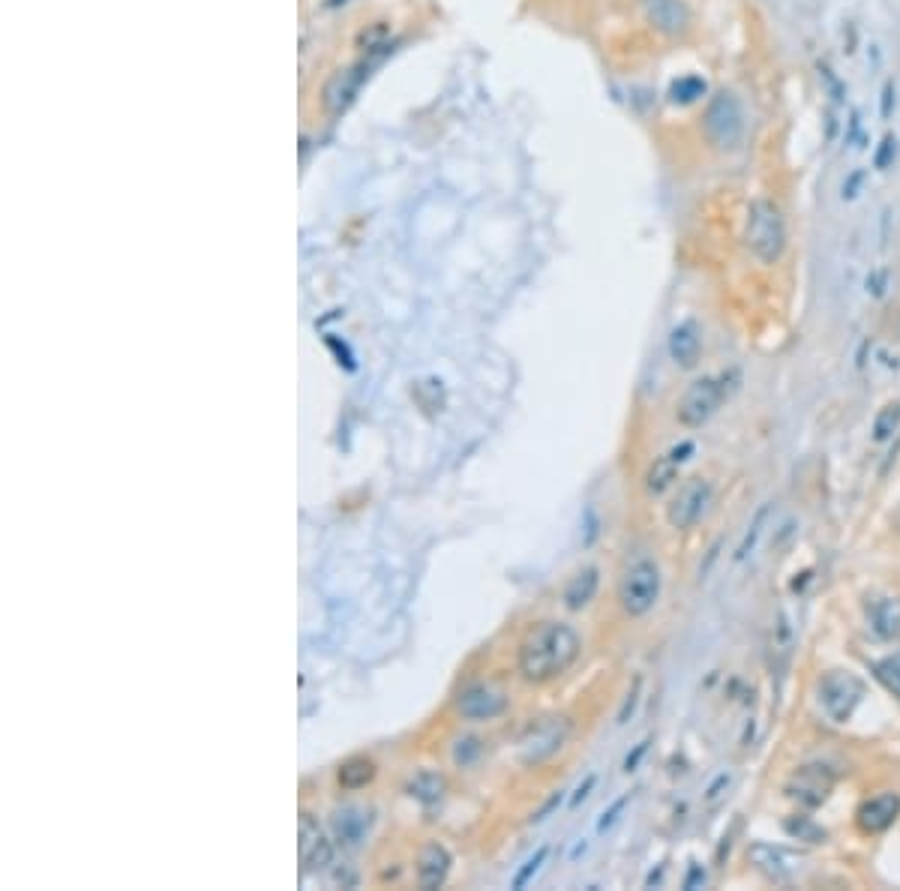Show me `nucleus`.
Listing matches in <instances>:
<instances>
[{"mask_svg":"<svg viewBox=\"0 0 900 891\" xmlns=\"http://www.w3.org/2000/svg\"><path fill=\"white\" fill-rule=\"evenodd\" d=\"M582 654V636L573 624L546 618L528 627L516 648V672L525 684L543 687L558 681Z\"/></svg>","mask_w":900,"mask_h":891,"instance_id":"1","label":"nucleus"},{"mask_svg":"<svg viewBox=\"0 0 900 891\" xmlns=\"http://www.w3.org/2000/svg\"><path fill=\"white\" fill-rule=\"evenodd\" d=\"M741 387V372L738 369H723V372H711L702 375L696 381H690L675 405V420L684 429H699L705 426L729 399L732 393Z\"/></svg>","mask_w":900,"mask_h":891,"instance_id":"2","label":"nucleus"},{"mask_svg":"<svg viewBox=\"0 0 900 891\" xmlns=\"http://www.w3.org/2000/svg\"><path fill=\"white\" fill-rule=\"evenodd\" d=\"M744 246L759 264H777L786 252V219L771 198H753L744 219Z\"/></svg>","mask_w":900,"mask_h":891,"instance_id":"3","label":"nucleus"},{"mask_svg":"<svg viewBox=\"0 0 900 891\" xmlns=\"http://www.w3.org/2000/svg\"><path fill=\"white\" fill-rule=\"evenodd\" d=\"M660 591H663V573L660 564L648 555H636L633 561H627L615 585L618 606L627 618H645L657 606Z\"/></svg>","mask_w":900,"mask_h":891,"instance_id":"4","label":"nucleus"},{"mask_svg":"<svg viewBox=\"0 0 900 891\" xmlns=\"http://www.w3.org/2000/svg\"><path fill=\"white\" fill-rule=\"evenodd\" d=\"M864 681L849 672V669H828L819 681H816V702L822 708V714L831 723H849L858 711V705L864 702Z\"/></svg>","mask_w":900,"mask_h":891,"instance_id":"5","label":"nucleus"},{"mask_svg":"<svg viewBox=\"0 0 900 891\" xmlns=\"http://www.w3.org/2000/svg\"><path fill=\"white\" fill-rule=\"evenodd\" d=\"M705 135L717 150H735L744 141V108L732 90H717L702 117Z\"/></svg>","mask_w":900,"mask_h":891,"instance_id":"6","label":"nucleus"},{"mask_svg":"<svg viewBox=\"0 0 900 891\" xmlns=\"http://www.w3.org/2000/svg\"><path fill=\"white\" fill-rule=\"evenodd\" d=\"M714 501V483L702 474L687 477L684 483H678L672 501L666 504V522L675 531H690L702 522V516L708 513Z\"/></svg>","mask_w":900,"mask_h":891,"instance_id":"7","label":"nucleus"},{"mask_svg":"<svg viewBox=\"0 0 900 891\" xmlns=\"http://www.w3.org/2000/svg\"><path fill=\"white\" fill-rule=\"evenodd\" d=\"M453 708L468 723H489V720H498V717L507 714L510 696L498 684H492V681H468L456 693Z\"/></svg>","mask_w":900,"mask_h":891,"instance_id":"8","label":"nucleus"},{"mask_svg":"<svg viewBox=\"0 0 900 891\" xmlns=\"http://www.w3.org/2000/svg\"><path fill=\"white\" fill-rule=\"evenodd\" d=\"M570 732H573V723L567 717H546V720L528 726L525 738L519 741L522 744V756H519L522 765H537V762L555 756L567 744Z\"/></svg>","mask_w":900,"mask_h":891,"instance_id":"9","label":"nucleus"},{"mask_svg":"<svg viewBox=\"0 0 900 891\" xmlns=\"http://www.w3.org/2000/svg\"><path fill=\"white\" fill-rule=\"evenodd\" d=\"M693 453H696V441H690V438H684V441L672 444L666 453H660V456L645 468V477H642L645 495H648V498L666 495V492L678 483V474H681V468L693 459Z\"/></svg>","mask_w":900,"mask_h":891,"instance_id":"10","label":"nucleus"},{"mask_svg":"<svg viewBox=\"0 0 900 891\" xmlns=\"http://www.w3.org/2000/svg\"><path fill=\"white\" fill-rule=\"evenodd\" d=\"M834 780H837V774H834L828 765L810 762V765H801V768L789 777L786 795H789L798 807L816 810V807H822V804L828 801V795H831V789H834Z\"/></svg>","mask_w":900,"mask_h":891,"instance_id":"11","label":"nucleus"},{"mask_svg":"<svg viewBox=\"0 0 900 891\" xmlns=\"http://www.w3.org/2000/svg\"><path fill=\"white\" fill-rule=\"evenodd\" d=\"M897 819H900V792H894V789H882L876 795H867L855 807V828L864 837L885 834Z\"/></svg>","mask_w":900,"mask_h":891,"instance_id":"12","label":"nucleus"},{"mask_svg":"<svg viewBox=\"0 0 900 891\" xmlns=\"http://www.w3.org/2000/svg\"><path fill=\"white\" fill-rule=\"evenodd\" d=\"M297 852H300V864L303 870H321L327 864H333V840L324 834V828L318 825V819L303 810L300 813V825H297Z\"/></svg>","mask_w":900,"mask_h":891,"instance_id":"13","label":"nucleus"},{"mask_svg":"<svg viewBox=\"0 0 900 891\" xmlns=\"http://www.w3.org/2000/svg\"><path fill=\"white\" fill-rule=\"evenodd\" d=\"M864 621H867V630L879 642L900 639V597L888 594V591L870 594L864 600Z\"/></svg>","mask_w":900,"mask_h":891,"instance_id":"14","label":"nucleus"},{"mask_svg":"<svg viewBox=\"0 0 900 891\" xmlns=\"http://www.w3.org/2000/svg\"><path fill=\"white\" fill-rule=\"evenodd\" d=\"M666 351H669V360L678 369H696L699 360H702V327H699V321L696 318L678 321L669 330Z\"/></svg>","mask_w":900,"mask_h":891,"instance_id":"15","label":"nucleus"},{"mask_svg":"<svg viewBox=\"0 0 900 891\" xmlns=\"http://www.w3.org/2000/svg\"><path fill=\"white\" fill-rule=\"evenodd\" d=\"M453 867V855L444 843L429 840L420 846L417 852V864H414V876H417V888L423 891H435L447 882V873Z\"/></svg>","mask_w":900,"mask_h":891,"instance_id":"16","label":"nucleus"},{"mask_svg":"<svg viewBox=\"0 0 900 891\" xmlns=\"http://www.w3.org/2000/svg\"><path fill=\"white\" fill-rule=\"evenodd\" d=\"M372 807H360V804H345V807H336L333 810V840L345 849L351 846H360L372 828Z\"/></svg>","mask_w":900,"mask_h":891,"instance_id":"17","label":"nucleus"},{"mask_svg":"<svg viewBox=\"0 0 900 891\" xmlns=\"http://www.w3.org/2000/svg\"><path fill=\"white\" fill-rule=\"evenodd\" d=\"M645 21L663 36H681L690 27V9L684 0H642Z\"/></svg>","mask_w":900,"mask_h":891,"instance_id":"18","label":"nucleus"},{"mask_svg":"<svg viewBox=\"0 0 900 891\" xmlns=\"http://www.w3.org/2000/svg\"><path fill=\"white\" fill-rule=\"evenodd\" d=\"M747 855H750V864H753L765 879H771V882H789V879H792L795 864H792V858H789L780 846H771V843L756 840V843H750Z\"/></svg>","mask_w":900,"mask_h":891,"instance_id":"19","label":"nucleus"},{"mask_svg":"<svg viewBox=\"0 0 900 891\" xmlns=\"http://www.w3.org/2000/svg\"><path fill=\"white\" fill-rule=\"evenodd\" d=\"M597 588H600V567H594V564L579 567V570L567 579V585H564V591H561L564 609L582 612V609L597 597Z\"/></svg>","mask_w":900,"mask_h":891,"instance_id":"20","label":"nucleus"},{"mask_svg":"<svg viewBox=\"0 0 900 891\" xmlns=\"http://www.w3.org/2000/svg\"><path fill=\"white\" fill-rule=\"evenodd\" d=\"M375 774H378L375 759L366 753H354L336 765V786L342 792H357V789H366L375 780Z\"/></svg>","mask_w":900,"mask_h":891,"instance_id":"21","label":"nucleus"},{"mask_svg":"<svg viewBox=\"0 0 900 891\" xmlns=\"http://www.w3.org/2000/svg\"><path fill=\"white\" fill-rule=\"evenodd\" d=\"M768 519H771V501H762L759 510L753 513V519L747 522V528H744V534H741L735 552H732V561H735V564H741V561H747V558L753 555V549H756V543H759V537H762Z\"/></svg>","mask_w":900,"mask_h":891,"instance_id":"22","label":"nucleus"},{"mask_svg":"<svg viewBox=\"0 0 900 891\" xmlns=\"http://www.w3.org/2000/svg\"><path fill=\"white\" fill-rule=\"evenodd\" d=\"M444 777L438 774V771H429V768H423V771H417L408 783H405V792L414 798V801H420V804H435V801H441V795H444Z\"/></svg>","mask_w":900,"mask_h":891,"instance_id":"23","label":"nucleus"},{"mask_svg":"<svg viewBox=\"0 0 900 891\" xmlns=\"http://www.w3.org/2000/svg\"><path fill=\"white\" fill-rule=\"evenodd\" d=\"M789 654H792V624H789V615L780 609L774 618V627H771V657H774L777 672L786 666Z\"/></svg>","mask_w":900,"mask_h":891,"instance_id":"24","label":"nucleus"},{"mask_svg":"<svg viewBox=\"0 0 900 891\" xmlns=\"http://www.w3.org/2000/svg\"><path fill=\"white\" fill-rule=\"evenodd\" d=\"M897 432H900V399L885 402V405L873 414V423H870V435H873L876 444L891 441Z\"/></svg>","mask_w":900,"mask_h":891,"instance_id":"25","label":"nucleus"},{"mask_svg":"<svg viewBox=\"0 0 900 891\" xmlns=\"http://www.w3.org/2000/svg\"><path fill=\"white\" fill-rule=\"evenodd\" d=\"M783 831L792 837V840H804V843H825L828 831L807 813H792L783 819Z\"/></svg>","mask_w":900,"mask_h":891,"instance_id":"26","label":"nucleus"},{"mask_svg":"<svg viewBox=\"0 0 900 891\" xmlns=\"http://www.w3.org/2000/svg\"><path fill=\"white\" fill-rule=\"evenodd\" d=\"M873 678L900 702V654H888V657H879L873 660Z\"/></svg>","mask_w":900,"mask_h":891,"instance_id":"27","label":"nucleus"},{"mask_svg":"<svg viewBox=\"0 0 900 891\" xmlns=\"http://www.w3.org/2000/svg\"><path fill=\"white\" fill-rule=\"evenodd\" d=\"M546 858H549V846H546V843H540V846L534 849V855H528V858L522 861V867L513 873V879H510V888H513V891H522V888H525V885H528V882H531V879L540 873V867L546 864Z\"/></svg>","mask_w":900,"mask_h":891,"instance_id":"28","label":"nucleus"},{"mask_svg":"<svg viewBox=\"0 0 900 891\" xmlns=\"http://www.w3.org/2000/svg\"><path fill=\"white\" fill-rule=\"evenodd\" d=\"M705 93H708V84H705V78H699V75H684V78H678V81L672 84V90H669L672 102H678V105H690V102L702 99Z\"/></svg>","mask_w":900,"mask_h":891,"instance_id":"29","label":"nucleus"},{"mask_svg":"<svg viewBox=\"0 0 900 891\" xmlns=\"http://www.w3.org/2000/svg\"><path fill=\"white\" fill-rule=\"evenodd\" d=\"M480 756H483V738H477V735H465L453 744V765L456 768H471Z\"/></svg>","mask_w":900,"mask_h":891,"instance_id":"30","label":"nucleus"},{"mask_svg":"<svg viewBox=\"0 0 900 891\" xmlns=\"http://www.w3.org/2000/svg\"><path fill=\"white\" fill-rule=\"evenodd\" d=\"M633 801V792H624L621 798H615L603 813H600V819H597V834H606L618 819H621V813L627 810V804Z\"/></svg>","mask_w":900,"mask_h":891,"instance_id":"31","label":"nucleus"},{"mask_svg":"<svg viewBox=\"0 0 900 891\" xmlns=\"http://www.w3.org/2000/svg\"><path fill=\"white\" fill-rule=\"evenodd\" d=\"M894 159H897V138L888 132V135H882V141H879V147L873 153V168L876 171H888L894 165Z\"/></svg>","mask_w":900,"mask_h":891,"instance_id":"32","label":"nucleus"},{"mask_svg":"<svg viewBox=\"0 0 900 891\" xmlns=\"http://www.w3.org/2000/svg\"><path fill=\"white\" fill-rule=\"evenodd\" d=\"M639 696H642V675L633 678V687L627 690V696H624V702H621V708H618V717H615L618 726H624V723L633 717V711H636V705H639Z\"/></svg>","mask_w":900,"mask_h":891,"instance_id":"33","label":"nucleus"},{"mask_svg":"<svg viewBox=\"0 0 900 891\" xmlns=\"http://www.w3.org/2000/svg\"><path fill=\"white\" fill-rule=\"evenodd\" d=\"M819 78H822V84H825V90H828L831 102H843V96H846V84L837 78V72H834L828 63H819Z\"/></svg>","mask_w":900,"mask_h":891,"instance_id":"34","label":"nucleus"},{"mask_svg":"<svg viewBox=\"0 0 900 891\" xmlns=\"http://www.w3.org/2000/svg\"><path fill=\"white\" fill-rule=\"evenodd\" d=\"M864 180H867V171H864V168L849 171V174L843 177V183H840V198H843V201H855L858 192H861V186H864Z\"/></svg>","mask_w":900,"mask_h":891,"instance_id":"35","label":"nucleus"},{"mask_svg":"<svg viewBox=\"0 0 900 891\" xmlns=\"http://www.w3.org/2000/svg\"><path fill=\"white\" fill-rule=\"evenodd\" d=\"M561 804H564V789H555V792H552V795H549V798H546V801H543V804H540V807L531 813V819H528V822H531V825H537V822L549 819V816H552V813H555Z\"/></svg>","mask_w":900,"mask_h":891,"instance_id":"36","label":"nucleus"},{"mask_svg":"<svg viewBox=\"0 0 900 891\" xmlns=\"http://www.w3.org/2000/svg\"><path fill=\"white\" fill-rule=\"evenodd\" d=\"M894 108H897V84H894V78H888L882 84V93H879V114H882V120H888L894 114Z\"/></svg>","mask_w":900,"mask_h":891,"instance_id":"37","label":"nucleus"},{"mask_svg":"<svg viewBox=\"0 0 900 891\" xmlns=\"http://www.w3.org/2000/svg\"><path fill=\"white\" fill-rule=\"evenodd\" d=\"M864 285H867V294L879 300V297L885 294V288H888V270H885V267H876V270H870Z\"/></svg>","mask_w":900,"mask_h":891,"instance_id":"38","label":"nucleus"},{"mask_svg":"<svg viewBox=\"0 0 900 891\" xmlns=\"http://www.w3.org/2000/svg\"><path fill=\"white\" fill-rule=\"evenodd\" d=\"M597 786V774H585V780H579L576 783V789H573V795H570V801H567V807L570 810H576L588 795H591V789Z\"/></svg>","mask_w":900,"mask_h":891,"instance_id":"39","label":"nucleus"},{"mask_svg":"<svg viewBox=\"0 0 900 891\" xmlns=\"http://www.w3.org/2000/svg\"><path fill=\"white\" fill-rule=\"evenodd\" d=\"M648 744H651V738H642L627 756H624V762H621V768H624V774H633L636 768H639V762L645 759V753H648Z\"/></svg>","mask_w":900,"mask_h":891,"instance_id":"40","label":"nucleus"},{"mask_svg":"<svg viewBox=\"0 0 900 891\" xmlns=\"http://www.w3.org/2000/svg\"><path fill=\"white\" fill-rule=\"evenodd\" d=\"M846 144L864 147V135H861V114H858V108H852V111H849V126H846Z\"/></svg>","mask_w":900,"mask_h":891,"instance_id":"41","label":"nucleus"},{"mask_svg":"<svg viewBox=\"0 0 900 891\" xmlns=\"http://www.w3.org/2000/svg\"><path fill=\"white\" fill-rule=\"evenodd\" d=\"M702 885H705V870H702V864H699V861H690V867H687V876H684L681 888H684V891H693V888H702Z\"/></svg>","mask_w":900,"mask_h":891,"instance_id":"42","label":"nucleus"},{"mask_svg":"<svg viewBox=\"0 0 900 891\" xmlns=\"http://www.w3.org/2000/svg\"><path fill=\"white\" fill-rule=\"evenodd\" d=\"M729 783H732V774H729V771H720V774L708 783L705 798H708V801H717V798L723 795V789H729Z\"/></svg>","mask_w":900,"mask_h":891,"instance_id":"43","label":"nucleus"},{"mask_svg":"<svg viewBox=\"0 0 900 891\" xmlns=\"http://www.w3.org/2000/svg\"><path fill=\"white\" fill-rule=\"evenodd\" d=\"M327 345H330V348H336V354H339V363H345V369H354V357H351V351H348L345 345L339 348V342H336L333 336L327 339Z\"/></svg>","mask_w":900,"mask_h":891,"instance_id":"44","label":"nucleus"},{"mask_svg":"<svg viewBox=\"0 0 900 891\" xmlns=\"http://www.w3.org/2000/svg\"><path fill=\"white\" fill-rule=\"evenodd\" d=\"M333 882L336 885H345V888H354L357 885V873H351V870H333Z\"/></svg>","mask_w":900,"mask_h":891,"instance_id":"45","label":"nucleus"},{"mask_svg":"<svg viewBox=\"0 0 900 891\" xmlns=\"http://www.w3.org/2000/svg\"><path fill=\"white\" fill-rule=\"evenodd\" d=\"M660 879H663V864H660V867H657V873H654V870H651V873H648V876H645V888H651V885H657V882H660Z\"/></svg>","mask_w":900,"mask_h":891,"instance_id":"46","label":"nucleus"},{"mask_svg":"<svg viewBox=\"0 0 900 891\" xmlns=\"http://www.w3.org/2000/svg\"><path fill=\"white\" fill-rule=\"evenodd\" d=\"M585 849H588V843H585V840H582V843H576V846H573V852H570V861H576V858H579Z\"/></svg>","mask_w":900,"mask_h":891,"instance_id":"47","label":"nucleus"},{"mask_svg":"<svg viewBox=\"0 0 900 891\" xmlns=\"http://www.w3.org/2000/svg\"><path fill=\"white\" fill-rule=\"evenodd\" d=\"M891 528L900 534V504H897V507H894V513H891Z\"/></svg>","mask_w":900,"mask_h":891,"instance_id":"48","label":"nucleus"}]
</instances>
